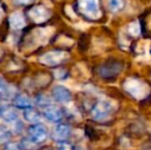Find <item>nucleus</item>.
<instances>
[{"label":"nucleus","mask_w":151,"mask_h":150,"mask_svg":"<svg viewBox=\"0 0 151 150\" xmlns=\"http://www.w3.org/2000/svg\"><path fill=\"white\" fill-rule=\"evenodd\" d=\"M78 8L82 14L90 19L97 20L101 17L99 0H78Z\"/></svg>","instance_id":"obj_3"},{"label":"nucleus","mask_w":151,"mask_h":150,"mask_svg":"<svg viewBox=\"0 0 151 150\" xmlns=\"http://www.w3.org/2000/svg\"><path fill=\"white\" fill-rule=\"evenodd\" d=\"M43 116L46 118V119L50 120V121L59 122L62 118H63V111H62L59 107L50 105V106L44 108Z\"/></svg>","instance_id":"obj_8"},{"label":"nucleus","mask_w":151,"mask_h":150,"mask_svg":"<svg viewBox=\"0 0 151 150\" xmlns=\"http://www.w3.org/2000/svg\"><path fill=\"white\" fill-rule=\"evenodd\" d=\"M68 59H69V54L65 50H50V52L41 55L38 61L42 65L55 67L64 63Z\"/></svg>","instance_id":"obj_2"},{"label":"nucleus","mask_w":151,"mask_h":150,"mask_svg":"<svg viewBox=\"0 0 151 150\" xmlns=\"http://www.w3.org/2000/svg\"><path fill=\"white\" fill-rule=\"evenodd\" d=\"M1 116L6 120V121H14L18 119V113L14 111V108H9V107H4V109L2 110Z\"/></svg>","instance_id":"obj_13"},{"label":"nucleus","mask_w":151,"mask_h":150,"mask_svg":"<svg viewBox=\"0 0 151 150\" xmlns=\"http://www.w3.org/2000/svg\"><path fill=\"white\" fill-rule=\"evenodd\" d=\"M29 17L34 23L41 24L47 21L50 17V12L44 5H35L29 10Z\"/></svg>","instance_id":"obj_5"},{"label":"nucleus","mask_w":151,"mask_h":150,"mask_svg":"<svg viewBox=\"0 0 151 150\" xmlns=\"http://www.w3.org/2000/svg\"><path fill=\"white\" fill-rule=\"evenodd\" d=\"M2 16H3V9H2V7L0 6V19H1Z\"/></svg>","instance_id":"obj_23"},{"label":"nucleus","mask_w":151,"mask_h":150,"mask_svg":"<svg viewBox=\"0 0 151 150\" xmlns=\"http://www.w3.org/2000/svg\"><path fill=\"white\" fill-rule=\"evenodd\" d=\"M14 105L18 108L22 109H28L32 107V101L27 95L24 94H19L14 97Z\"/></svg>","instance_id":"obj_11"},{"label":"nucleus","mask_w":151,"mask_h":150,"mask_svg":"<svg viewBox=\"0 0 151 150\" xmlns=\"http://www.w3.org/2000/svg\"><path fill=\"white\" fill-rule=\"evenodd\" d=\"M58 149L59 150H72V146L67 143L66 141H63V142H60L58 145Z\"/></svg>","instance_id":"obj_20"},{"label":"nucleus","mask_w":151,"mask_h":150,"mask_svg":"<svg viewBox=\"0 0 151 150\" xmlns=\"http://www.w3.org/2000/svg\"><path fill=\"white\" fill-rule=\"evenodd\" d=\"M3 150H22V148L17 143H6Z\"/></svg>","instance_id":"obj_19"},{"label":"nucleus","mask_w":151,"mask_h":150,"mask_svg":"<svg viewBox=\"0 0 151 150\" xmlns=\"http://www.w3.org/2000/svg\"><path fill=\"white\" fill-rule=\"evenodd\" d=\"M8 22H9L10 27H12V29H14V30H20V29H23L26 26L25 17H24V14L20 11H16L10 14Z\"/></svg>","instance_id":"obj_10"},{"label":"nucleus","mask_w":151,"mask_h":150,"mask_svg":"<svg viewBox=\"0 0 151 150\" xmlns=\"http://www.w3.org/2000/svg\"><path fill=\"white\" fill-rule=\"evenodd\" d=\"M5 90H6V82L3 78L0 77V94L5 92Z\"/></svg>","instance_id":"obj_22"},{"label":"nucleus","mask_w":151,"mask_h":150,"mask_svg":"<svg viewBox=\"0 0 151 150\" xmlns=\"http://www.w3.org/2000/svg\"><path fill=\"white\" fill-rule=\"evenodd\" d=\"M71 134V128L67 124H59L55 128L52 133V138L58 142L65 141Z\"/></svg>","instance_id":"obj_9"},{"label":"nucleus","mask_w":151,"mask_h":150,"mask_svg":"<svg viewBox=\"0 0 151 150\" xmlns=\"http://www.w3.org/2000/svg\"><path fill=\"white\" fill-rule=\"evenodd\" d=\"M52 98L59 103H68L71 101L72 95L67 88L63 85H56L52 90Z\"/></svg>","instance_id":"obj_7"},{"label":"nucleus","mask_w":151,"mask_h":150,"mask_svg":"<svg viewBox=\"0 0 151 150\" xmlns=\"http://www.w3.org/2000/svg\"><path fill=\"white\" fill-rule=\"evenodd\" d=\"M29 138L33 140L37 144H41L47 139V130L45 126L39 123H35L31 126L28 130Z\"/></svg>","instance_id":"obj_6"},{"label":"nucleus","mask_w":151,"mask_h":150,"mask_svg":"<svg viewBox=\"0 0 151 150\" xmlns=\"http://www.w3.org/2000/svg\"><path fill=\"white\" fill-rule=\"evenodd\" d=\"M140 31H141V28H140V25L138 22L132 23L129 26V33L133 36H138L140 34Z\"/></svg>","instance_id":"obj_17"},{"label":"nucleus","mask_w":151,"mask_h":150,"mask_svg":"<svg viewBox=\"0 0 151 150\" xmlns=\"http://www.w3.org/2000/svg\"><path fill=\"white\" fill-rule=\"evenodd\" d=\"M23 115H24L25 119H26L28 122H30V123H37L40 119L39 112H38L36 109H34L33 107L28 108V109H25Z\"/></svg>","instance_id":"obj_12"},{"label":"nucleus","mask_w":151,"mask_h":150,"mask_svg":"<svg viewBox=\"0 0 151 150\" xmlns=\"http://www.w3.org/2000/svg\"><path fill=\"white\" fill-rule=\"evenodd\" d=\"M37 104L39 105V106L43 107V108H45V107L50 106V102L48 101V98H46V97H44L43 95H40V96H38L37 98Z\"/></svg>","instance_id":"obj_18"},{"label":"nucleus","mask_w":151,"mask_h":150,"mask_svg":"<svg viewBox=\"0 0 151 150\" xmlns=\"http://www.w3.org/2000/svg\"><path fill=\"white\" fill-rule=\"evenodd\" d=\"M21 148L23 150H38V144L35 143L30 138H25L21 141Z\"/></svg>","instance_id":"obj_14"},{"label":"nucleus","mask_w":151,"mask_h":150,"mask_svg":"<svg viewBox=\"0 0 151 150\" xmlns=\"http://www.w3.org/2000/svg\"><path fill=\"white\" fill-rule=\"evenodd\" d=\"M113 111V107L107 101H102L99 102L91 110V116L93 119L99 120V121H103V120L107 119L110 116V114Z\"/></svg>","instance_id":"obj_4"},{"label":"nucleus","mask_w":151,"mask_h":150,"mask_svg":"<svg viewBox=\"0 0 151 150\" xmlns=\"http://www.w3.org/2000/svg\"><path fill=\"white\" fill-rule=\"evenodd\" d=\"M33 2L34 0H14V3L18 4V5H28Z\"/></svg>","instance_id":"obj_21"},{"label":"nucleus","mask_w":151,"mask_h":150,"mask_svg":"<svg viewBox=\"0 0 151 150\" xmlns=\"http://www.w3.org/2000/svg\"><path fill=\"white\" fill-rule=\"evenodd\" d=\"M123 88L127 94L137 100H143L150 93L149 85L137 78H127L123 83Z\"/></svg>","instance_id":"obj_1"},{"label":"nucleus","mask_w":151,"mask_h":150,"mask_svg":"<svg viewBox=\"0 0 151 150\" xmlns=\"http://www.w3.org/2000/svg\"><path fill=\"white\" fill-rule=\"evenodd\" d=\"M4 109V106H2L1 104H0V116H1V113H2V110Z\"/></svg>","instance_id":"obj_24"},{"label":"nucleus","mask_w":151,"mask_h":150,"mask_svg":"<svg viewBox=\"0 0 151 150\" xmlns=\"http://www.w3.org/2000/svg\"><path fill=\"white\" fill-rule=\"evenodd\" d=\"M10 138H12V134H10L9 130L3 124H0V144L8 143Z\"/></svg>","instance_id":"obj_15"},{"label":"nucleus","mask_w":151,"mask_h":150,"mask_svg":"<svg viewBox=\"0 0 151 150\" xmlns=\"http://www.w3.org/2000/svg\"><path fill=\"white\" fill-rule=\"evenodd\" d=\"M109 3V7L111 8L113 11H117L120 10L123 7V1L122 0H108Z\"/></svg>","instance_id":"obj_16"}]
</instances>
